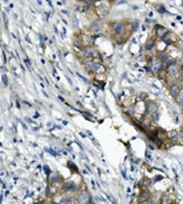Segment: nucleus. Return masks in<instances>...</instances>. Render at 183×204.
<instances>
[{
	"mask_svg": "<svg viewBox=\"0 0 183 204\" xmlns=\"http://www.w3.org/2000/svg\"><path fill=\"white\" fill-rule=\"evenodd\" d=\"M79 188H81V184H79V183H76V182L72 181V180H68V181H64V182L62 183L61 190L64 191V192H75V194H76L77 191H81Z\"/></svg>",
	"mask_w": 183,
	"mask_h": 204,
	"instance_id": "2",
	"label": "nucleus"
},
{
	"mask_svg": "<svg viewBox=\"0 0 183 204\" xmlns=\"http://www.w3.org/2000/svg\"><path fill=\"white\" fill-rule=\"evenodd\" d=\"M157 59H159V61L164 66V64L167 63V61L169 59V55L167 53H164V52H161V53L157 55Z\"/></svg>",
	"mask_w": 183,
	"mask_h": 204,
	"instance_id": "18",
	"label": "nucleus"
},
{
	"mask_svg": "<svg viewBox=\"0 0 183 204\" xmlns=\"http://www.w3.org/2000/svg\"><path fill=\"white\" fill-rule=\"evenodd\" d=\"M96 39H97V35H95V36H89V35L82 36V41H83L84 47H92L93 45H95Z\"/></svg>",
	"mask_w": 183,
	"mask_h": 204,
	"instance_id": "12",
	"label": "nucleus"
},
{
	"mask_svg": "<svg viewBox=\"0 0 183 204\" xmlns=\"http://www.w3.org/2000/svg\"><path fill=\"white\" fill-rule=\"evenodd\" d=\"M175 41H176V38H175V35H173L171 33H168L163 38V40H162V42H164L166 46H171V45H174Z\"/></svg>",
	"mask_w": 183,
	"mask_h": 204,
	"instance_id": "15",
	"label": "nucleus"
},
{
	"mask_svg": "<svg viewBox=\"0 0 183 204\" xmlns=\"http://www.w3.org/2000/svg\"><path fill=\"white\" fill-rule=\"evenodd\" d=\"M91 61H93V59H91V57H88V56H85V57H83V59H81V62H82V64L83 66H86L88 63H90Z\"/></svg>",
	"mask_w": 183,
	"mask_h": 204,
	"instance_id": "27",
	"label": "nucleus"
},
{
	"mask_svg": "<svg viewBox=\"0 0 183 204\" xmlns=\"http://www.w3.org/2000/svg\"><path fill=\"white\" fill-rule=\"evenodd\" d=\"M154 32H155V35H156L157 40H163V38L169 33V30L166 28V27L161 26V25H155L154 26Z\"/></svg>",
	"mask_w": 183,
	"mask_h": 204,
	"instance_id": "7",
	"label": "nucleus"
},
{
	"mask_svg": "<svg viewBox=\"0 0 183 204\" xmlns=\"http://www.w3.org/2000/svg\"><path fill=\"white\" fill-rule=\"evenodd\" d=\"M181 89H182V88H181V85H180L178 83H173V84L169 85V95L173 98H176L177 95L181 91Z\"/></svg>",
	"mask_w": 183,
	"mask_h": 204,
	"instance_id": "10",
	"label": "nucleus"
},
{
	"mask_svg": "<svg viewBox=\"0 0 183 204\" xmlns=\"http://www.w3.org/2000/svg\"><path fill=\"white\" fill-rule=\"evenodd\" d=\"M75 201H76V204H90L91 203V196L86 189H83V190L77 192Z\"/></svg>",
	"mask_w": 183,
	"mask_h": 204,
	"instance_id": "3",
	"label": "nucleus"
},
{
	"mask_svg": "<svg viewBox=\"0 0 183 204\" xmlns=\"http://www.w3.org/2000/svg\"><path fill=\"white\" fill-rule=\"evenodd\" d=\"M160 204H173V198L170 197L168 194H164L163 196L161 197Z\"/></svg>",
	"mask_w": 183,
	"mask_h": 204,
	"instance_id": "19",
	"label": "nucleus"
},
{
	"mask_svg": "<svg viewBox=\"0 0 183 204\" xmlns=\"http://www.w3.org/2000/svg\"><path fill=\"white\" fill-rule=\"evenodd\" d=\"M85 70L88 73H104L106 71V68L104 66V64H102L100 62H96V61H91L90 63H88L85 66Z\"/></svg>",
	"mask_w": 183,
	"mask_h": 204,
	"instance_id": "1",
	"label": "nucleus"
},
{
	"mask_svg": "<svg viewBox=\"0 0 183 204\" xmlns=\"http://www.w3.org/2000/svg\"><path fill=\"white\" fill-rule=\"evenodd\" d=\"M61 181H63V178H62V176L59 175V173H52V174H50V175L48 176V184L49 185L59 183Z\"/></svg>",
	"mask_w": 183,
	"mask_h": 204,
	"instance_id": "11",
	"label": "nucleus"
},
{
	"mask_svg": "<svg viewBox=\"0 0 183 204\" xmlns=\"http://www.w3.org/2000/svg\"><path fill=\"white\" fill-rule=\"evenodd\" d=\"M141 204H156V201L154 199L153 197H150V198H148L147 201H145L144 203H141Z\"/></svg>",
	"mask_w": 183,
	"mask_h": 204,
	"instance_id": "29",
	"label": "nucleus"
},
{
	"mask_svg": "<svg viewBox=\"0 0 183 204\" xmlns=\"http://www.w3.org/2000/svg\"><path fill=\"white\" fill-rule=\"evenodd\" d=\"M124 113L126 116H128V117H133V116H134V107H133V106H127V107H125Z\"/></svg>",
	"mask_w": 183,
	"mask_h": 204,
	"instance_id": "21",
	"label": "nucleus"
},
{
	"mask_svg": "<svg viewBox=\"0 0 183 204\" xmlns=\"http://www.w3.org/2000/svg\"><path fill=\"white\" fill-rule=\"evenodd\" d=\"M163 176H157L156 178H154V182H156V181H160V180H162Z\"/></svg>",
	"mask_w": 183,
	"mask_h": 204,
	"instance_id": "33",
	"label": "nucleus"
},
{
	"mask_svg": "<svg viewBox=\"0 0 183 204\" xmlns=\"http://www.w3.org/2000/svg\"><path fill=\"white\" fill-rule=\"evenodd\" d=\"M181 113H182V114H183V105L181 106Z\"/></svg>",
	"mask_w": 183,
	"mask_h": 204,
	"instance_id": "34",
	"label": "nucleus"
},
{
	"mask_svg": "<svg viewBox=\"0 0 183 204\" xmlns=\"http://www.w3.org/2000/svg\"><path fill=\"white\" fill-rule=\"evenodd\" d=\"M2 81H4V84H5V85L8 84V79H7V77L5 75H2Z\"/></svg>",
	"mask_w": 183,
	"mask_h": 204,
	"instance_id": "31",
	"label": "nucleus"
},
{
	"mask_svg": "<svg viewBox=\"0 0 183 204\" xmlns=\"http://www.w3.org/2000/svg\"><path fill=\"white\" fill-rule=\"evenodd\" d=\"M150 197H152L150 192H149V191H148V190H146V189H145V190L141 191V194L139 195V198H138V202H139V203L141 204V203H144L145 201H147V199H148V198H150Z\"/></svg>",
	"mask_w": 183,
	"mask_h": 204,
	"instance_id": "16",
	"label": "nucleus"
},
{
	"mask_svg": "<svg viewBox=\"0 0 183 204\" xmlns=\"http://www.w3.org/2000/svg\"><path fill=\"white\" fill-rule=\"evenodd\" d=\"M59 204H72V198H70L69 196H62L59 198Z\"/></svg>",
	"mask_w": 183,
	"mask_h": 204,
	"instance_id": "20",
	"label": "nucleus"
},
{
	"mask_svg": "<svg viewBox=\"0 0 183 204\" xmlns=\"http://www.w3.org/2000/svg\"><path fill=\"white\" fill-rule=\"evenodd\" d=\"M167 138L171 140V141H177L178 139V132L175 131V130H171V131L167 132Z\"/></svg>",
	"mask_w": 183,
	"mask_h": 204,
	"instance_id": "17",
	"label": "nucleus"
},
{
	"mask_svg": "<svg viewBox=\"0 0 183 204\" xmlns=\"http://www.w3.org/2000/svg\"><path fill=\"white\" fill-rule=\"evenodd\" d=\"M68 166H69V168H70V169H72L74 173H78V169L76 168V166L74 165L71 161H69V162H68Z\"/></svg>",
	"mask_w": 183,
	"mask_h": 204,
	"instance_id": "28",
	"label": "nucleus"
},
{
	"mask_svg": "<svg viewBox=\"0 0 183 204\" xmlns=\"http://www.w3.org/2000/svg\"><path fill=\"white\" fill-rule=\"evenodd\" d=\"M90 29H91V32L96 34L100 33L102 32V20L97 19L96 21H93L91 23V26H90Z\"/></svg>",
	"mask_w": 183,
	"mask_h": 204,
	"instance_id": "14",
	"label": "nucleus"
},
{
	"mask_svg": "<svg viewBox=\"0 0 183 204\" xmlns=\"http://www.w3.org/2000/svg\"><path fill=\"white\" fill-rule=\"evenodd\" d=\"M157 105L156 102H154V100H148V102H145V113L144 116L146 117H148V116H152L153 113H155L157 112Z\"/></svg>",
	"mask_w": 183,
	"mask_h": 204,
	"instance_id": "6",
	"label": "nucleus"
},
{
	"mask_svg": "<svg viewBox=\"0 0 183 204\" xmlns=\"http://www.w3.org/2000/svg\"><path fill=\"white\" fill-rule=\"evenodd\" d=\"M166 73H167V75L170 76L171 78H177V77H180V66H177V64L168 66V68L166 69Z\"/></svg>",
	"mask_w": 183,
	"mask_h": 204,
	"instance_id": "9",
	"label": "nucleus"
},
{
	"mask_svg": "<svg viewBox=\"0 0 183 204\" xmlns=\"http://www.w3.org/2000/svg\"><path fill=\"white\" fill-rule=\"evenodd\" d=\"M159 119H160V113H159V111L155 112V113H153V114L150 116V120H152V121H154V123L159 121Z\"/></svg>",
	"mask_w": 183,
	"mask_h": 204,
	"instance_id": "25",
	"label": "nucleus"
},
{
	"mask_svg": "<svg viewBox=\"0 0 183 204\" xmlns=\"http://www.w3.org/2000/svg\"><path fill=\"white\" fill-rule=\"evenodd\" d=\"M175 99H176V103L178 105H183V89H181V91H180V93L177 95V97Z\"/></svg>",
	"mask_w": 183,
	"mask_h": 204,
	"instance_id": "22",
	"label": "nucleus"
},
{
	"mask_svg": "<svg viewBox=\"0 0 183 204\" xmlns=\"http://www.w3.org/2000/svg\"><path fill=\"white\" fill-rule=\"evenodd\" d=\"M148 97V95L146 92H141L139 93V96H138V99H139V102H146V98Z\"/></svg>",
	"mask_w": 183,
	"mask_h": 204,
	"instance_id": "26",
	"label": "nucleus"
},
{
	"mask_svg": "<svg viewBox=\"0 0 183 204\" xmlns=\"http://www.w3.org/2000/svg\"><path fill=\"white\" fill-rule=\"evenodd\" d=\"M181 69H183V63H182V66H181Z\"/></svg>",
	"mask_w": 183,
	"mask_h": 204,
	"instance_id": "35",
	"label": "nucleus"
},
{
	"mask_svg": "<svg viewBox=\"0 0 183 204\" xmlns=\"http://www.w3.org/2000/svg\"><path fill=\"white\" fill-rule=\"evenodd\" d=\"M178 139H181V140H183V128L181 130V131L178 132Z\"/></svg>",
	"mask_w": 183,
	"mask_h": 204,
	"instance_id": "32",
	"label": "nucleus"
},
{
	"mask_svg": "<svg viewBox=\"0 0 183 204\" xmlns=\"http://www.w3.org/2000/svg\"><path fill=\"white\" fill-rule=\"evenodd\" d=\"M112 33L116 36H123L125 35V32L127 29V26L125 22H114L112 23Z\"/></svg>",
	"mask_w": 183,
	"mask_h": 204,
	"instance_id": "5",
	"label": "nucleus"
},
{
	"mask_svg": "<svg viewBox=\"0 0 183 204\" xmlns=\"http://www.w3.org/2000/svg\"><path fill=\"white\" fill-rule=\"evenodd\" d=\"M174 64H176V59H173V57H169V59L167 61V63L164 64V68L167 69L168 66H174Z\"/></svg>",
	"mask_w": 183,
	"mask_h": 204,
	"instance_id": "24",
	"label": "nucleus"
},
{
	"mask_svg": "<svg viewBox=\"0 0 183 204\" xmlns=\"http://www.w3.org/2000/svg\"><path fill=\"white\" fill-rule=\"evenodd\" d=\"M155 47H156V40L148 39L146 41V43H145L144 49L146 52H153V50L155 49Z\"/></svg>",
	"mask_w": 183,
	"mask_h": 204,
	"instance_id": "13",
	"label": "nucleus"
},
{
	"mask_svg": "<svg viewBox=\"0 0 183 204\" xmlns=\"http://www.w3.org/2000/svg\"><path fill=\"white\" fill-rule=\"evenodd\" d=\"M148 66H149V69H150V73H153V75H157L162 69H166L164 66L159 61L157 57H153L152 61L148 63Z\"/></svg>",
	"mask_w": 183,
	"mask_h": 204,
	"instance_id": "4",
	"label": "nucleus"
},
{
	"mask_svg": "<svg viewBox=\"0 0 183 204\" xmlns=\"http://www.w3.org/2000/svg\"><path fill=\"white\" fill-rule=\"evenodd\" d=\"M156 11H157V12H159V13H161V14L166 13V8H164V6H162V5H160V6L157 7Z\"/></svg>",
	"mask_w": 183,
	"mask_h": 204,
	"instance_id": "30",
	"label": "nucleus"
},
{
	"mask_svg": "<svg viewBox=\"0 0 183 204\" xmlns=\"http://www.w3.org/2000/svg\"><path fill=\"white\" fill-rule=\"evenodd\" d=\"M113 38H114L116 43H118V45H123L125 41H126V39L124 38V35H123V36H116V35H113Z\"/></svg>",
	"mask_w": 183,
	"mask_h": 204,
	"instance_id": "23",
	"label": "nucleus"
},
{
	"mask_svg": "<svg viewBox=\"0 0 183 204\" xmlns=\"http://www.w3.org/2000/svg\"><path fill=\"white\" fill-rule=\"evenodd\" d=\"M95 6H97V12L99 15H106L109 12V2L107 1H102V2H95Z\"/></svg>",
	"mask_w": 183,
	"mask_h": 204,
	"instance_id": "8",
	"label": "nucleus"
}]
</instances>
